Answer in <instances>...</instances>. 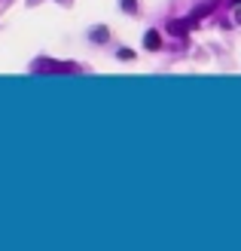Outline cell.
Returning a JSON list of instances; mask_svg holds the SVG:
<instances>
[{
  "label": "cell",
  "instance_id": "6da1fadb",
  "mask_svg": "<svg viewBox=\"0 0 241 251\" xmlns=\"http://www.w3.org/2000/svg\"><path fill=\"white\" fill-rule=\"evenodd\" d=\"M77 74V65H70V61H49V58H40L34 65V74Z\"/></svg>",
  "mask_w": 241,
  "mask_h": 251
},
{
  "label": "cell",
  "instance_id": "7a4b0ae2",
  "mask_svg": "<svg viewBox=\"0 0 241 251\" xmlns=\"http://www.w3.org/2000/svg\"><path fill=\"white\" fill-rule=\"evenodd\" d=\"M186 28H193V25H189V22H168V31H171L174 37H183Z\"/></svg>",
  "mask_w": 241,
  "mask_h": 251
},
{
  "label": "cell",
  "instance_id": "3957f363",
  "mask_svg": "<svg viewBox=\"0 0 241 251\" xmlns=\"http://www.w3.org/2000/svg\"><path fill=\"white\" fill-rule=\"evenodd\" d=\"M159 43H162V40H159L156 31H147V34H144V46H147V49H159Z\"/></svg>",
  "mask_w": 241,
  "mask_h": 251
},
{
  "label": "cell",
  "instance_id": "277c9868",
  "mask_svg": "<svg viewBox=\"0 0 241 251\" xmlns=\"http://www.w3.org/2000/svg\"><path fill=\"white\" fill-rule=\"evenodd\" d=\"M92 40H101V43H104V40H107V28H95V31H92Z\"/></svg>",
  "mask_w": 241,
  "mask_h": 251
},
{
  "label": "cell",
  "instance_id": "5b68a950",
  "mask_svg": "<svg viewBox=\"0 0 241 251\" xmlns=\"http://www.w3.org/2000/svg\"><path fill=\"white\" fill-rule=\"evenodd\" d=\"M232 19L241 25V0H235V9H232Z\"/></svg>",
  "mask_w": 241,
  "mask_h": 251
},
{
  "label": "cell",
  "instance_id": "8992f818",
  "mask_svg": "<svg viewBox=\"0 0 241 251\" xmlns=\"http://www.w3.org/2000/svg\"><path fill=\"white\" fill-rule=\"evenodd\" d=\"M119 58L129 61V58H134V52H131V49H119Z\"/></svg>",
  "mask_w": 241,
  "mask_h": 251
},
{
  "label": "cell",
  "instance_id": "52a82bcc",
  "mask_svg": "<svg viewBox=\"0 0 241 251\" xmlns=\"http://www.w3.org/2000/svg\"><path fill=\"white\" fill-rule=\"evenodd\" d=\"M122 6L129 9V12H134V9H137V3H134V0H122Z\"/></svg>",
  "mask_w": 241,
  "mask_h": 251
},
{
  "label": "cell",
  "instance_id": "ba28073f",
  "mask_svg": "<svg viewBox=\"0 0 241 251\" xmlns=\"http://www.w3.org/2000/svg\"><path fill=\"white\" fill-rule=\"evenodd\" d=\"M61 3H70V0H61Z\"/></svg>",
  "mask_w": 241,
  "mask_h": 251
}]
</instances>
